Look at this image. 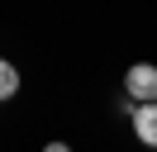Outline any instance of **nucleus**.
<instances>
[{
	"label": "nucleus",
	"instance_id": "f257e3e1",
	"mask_svg": "<svg viewBox=\"0 0 157 152\" xmlns=\"http://www.w3.org/2000/svg\"><path fill=\"white\" fill-rule=\"evenodd\" d=\"M124 90H128V100H157V66L152 62H133L124 71Z\"/></svg>",
	"mask_w": 157,
	"mask_h": 152
},
{
	"label": "nucleus",
	"instance_id": "f03ea898",
	"mask_svg": "<svg viewBox=\"0 0 157 152\" xmlns=\"http://www.w3.org/2000/svg\"><path fill=\"white\" fill-rule=\"evenodd\" d=\"M128 119H133V133H138V142L157 147V100H138Z\"/></svg>",
	"mask_w": 157,
	"mask_h": 152
},
{
	"label": "nucleus",
	"instance_id": "7ed1b4c3",
	"mask_svg": "<svg viewBox=\"0 0 157 152\" xmlns=\"http://www.w3.org/2000/svg\"><path fill=\"white\" fill-rule=\"evenodd\" d=\"M14 90H19V71H14V62L0 57V100H10Z\"/></svg>",
	"mask_w": 157,
	"mask_h": 152
}]
</instances>
